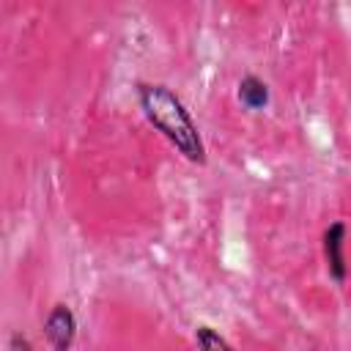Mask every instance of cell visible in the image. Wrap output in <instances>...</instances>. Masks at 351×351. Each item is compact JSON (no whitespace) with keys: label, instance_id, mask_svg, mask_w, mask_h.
Instances as JSON below:
<instances>
[{"label":"cell","instance_id":"obj_1","mask_svg":"<svg viewBox=\"0 0 351 351\" xmlns=\"http://www.w3.org/2000/svg\"><path fill=\"white\" fill-rule=\"evenodd\" d=\"M137 101L148 123L167 137L189 162L206 165V145L197 132V123L192 121L186 104L162 82H140L137 85Z\"/></svg>","mask_w":351,"mask_h":351},{"label":"cell","instance_id":"obj_2","mask_svg":"<svg viewBox=\"0 0 351 351\" xmlns=\"http://www.w3.org/2000/svg\"><path fill=\"white\" fill-rule=\"evenodd\" d=\"M44 335H47V343L52 346V351H71L74 337H77V318L69 304H63V302L52 304V310L47 313V321H44Z\"/></svg>","mask_w":351,"mask_h":351},{"label":"cell","instance_id":"obj_3","mask_svg":"<svg viewBox=\"0 0 351 351\" xmlns=\"http://www.w3.org/2000/svg\"><path fill=\"white\" fill-rule=\"evenodd\" d=\"M343 247H346V222H332V225L324 230V258H326L329 277H332L335 282H343L346 274H348Z\"/></svg>","mask_w":351,"mask_h":351},{"label":"cell","instance_id":"obj_4","mask_svg":"<svg viewBox=\"0 0 351 351\" xmlns=\"http://www.w3.org/2000/svg\"><path fill=\"white\" fill-rule=\"evenodd\" d=\"M239 99H241V104L247 110H263L269 104V85L261 77L247 74L239 82Z\"/></svg>","mask_w":351,"mask_h":351},{"label":"cell","instance_id":"obj_5","mask_svg":"<svg viewBox=\"0 0 351 351\" xmlns=\"http://www.w3.org/2000/svg\"><path fill=\"white\" fill-rule=\"evenodd\" d=\"M195 340H197V348L200 351H236L214 326H208V324H200L197 329H195Z\"/></svg>","mask_w":351,"mask_h":351},{"label":"cell","instance_id":"obj_6","mask_svg":"<svg viewBox=\"0 0 351 351\" xmlns=\"http://www.w3.org/2000/svg\"><path fill=\"white\" fill-rule=\"evenodd\" d=\"M8 351H33V346H30V340H27L25 335L14 332V335L8 337Z\"/></svg>","mask_w":351,"mask_h":351}]
</instances>
